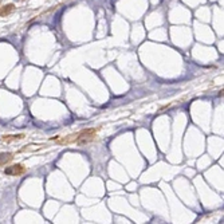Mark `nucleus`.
<instances>
[{
    "mask_svg": "<svg viewBox=\"0 0 224 224\" xmlns=\"http://www.w3.org/2000/svg\"><path fill=\"white\" fill-rule=\"evenodd\" d=\"M24 172H26V168H24L22 164H15V165H11L4 169V173L10 174V176H20V174H23Z\"/></svg>",
    "mask_w": 224,
    "mask_h": 224,
    "instance_id": "nucleus-2",
    "label": "nucleus"
},
{
    "mask_svg": "<svg viewBox=\"0 0 224 224\" xmlns=\"http://www.w3.org/2000/svg\"><path fill=\"white\" fill-rule=\"evenodd\" d=\"M14 8L15 6L14 4H6V6H3V7H0V16H6L8 14H11L12 11H14Z\"/></svg>",
    "mask_w": 224,
    "mask_h": 224,
    "instance_id": "nucleus-4",
    "label": "nucleus"
},
{
    "mask_svg": "<svg viewBox=\"0 0 224 224\" xmlns=\"http://www.w3.org/2000/svg\"><path fill=\"white\" fill-rule=\"evenodd\" d=\"M95 133H97V129H93V128H87V129H83L81 132L77 133V141L75 144L78 145H85L87 142L93 141L95 138Z\"/></svg>",
    "mask_w": 224,
    "mask_h": 224,
    "instance_id": "nucleus-1",
    "label": "nucleus"
},
{
    "mask_svg": "<svg viewBox=\"0 0 224 224\" xmlns=\"http://www.w3.org/2000/svg\"><path fill=\"white\" fill-rule=\"evenodd\" d=\"M12 158H14V154H12V153L2 152V153H0V165H6L7 162L12 161Z\"/></svg>",
    "mask_w": 224,
    "mask_h": 224,
    "instance_id": "nucleus-3",
    "label": "nucleus"
},
{
    "mask_svg": "<svg viewBox=\"0 0 224 224\" xmlns=\"http://www.w3.org/2000/svg\"><path fill=\"white\" fill-rule=\"evenodd\" d=\"M23 137H24V134H11V136H3L2 140L10 142V141H15V140H22Z\"/></svg>",
    "mask_w": 224,
    "mask_h": 224,
    "instance_id": "nucleus-5",
    "label": "nucleus"
}]
</instances>
